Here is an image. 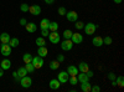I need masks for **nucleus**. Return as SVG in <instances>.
<instances>
[{
    "label": "nucleus",
    "mask_w": 124,
    "mask_h": 92,
    "mask_svg": "<svg viewBox=\"0 0 124 92\" xmlns=\"http://www.w3.org/2000/svg\"><path fill=\"white\" fill-rule=\"evenodd\" d=\"M116 82H117V86H119L120 88L124 87V77H123V76H118V77H116Z\"/></svg>",
    "instance_id": "nucleus-24"
},
{
    "label": "nucleus",
    "mask_w": 124,
    "mask_h": 92,
    "mask_svg": "<svg viewBox=\"0 0 124 92\" xmlns=\"http://www.w3.org/2000/svg\"><path fill=\"white\" fill-rule=\"evenodd\" d=\"M113 1H114L116 4H120V3H122V0H113Z\"/></svg>",
    "instance_id": "nucleus-46"
},
{
    "label": "nucleus",
    "mask_w": 124,
    "mask_h": 92,
    "mask_svg": "<svg viewBox=\"0 0 124 92\" xmlns=\"http://www.w3.org/2000/svg\"><path fill=\"white\" fill-rule=\"evenodd\" d=\"M92 44L94 45L96 47H101V46L103 45V39H102L101 36H96V37H93Z\"/></svg>",
    "instance_id": "nucleus-16"
},
{
    "label": "nucleus",
    "mask_w": 124,
    "mask_h": 92,
    "mask_svg": "<svg viewBox=\"0 0 124 92\" xmlns=\"http://www.w3.org/2000/svg\"><path fill=\"white\" fill-rule=\"evenodd\" d=\"M48 40H50V42L51 44H60V40H61V36L57 31H50L48 34Z\"/></svg>",
    "instance_id": "nucleus-1"
},
{
    "label": "nucleus",
    "mask_w": 124,
    "mask_h": 92,
    "mask_svg": "<svg viewBox=\"0 0 124 92\" xmlns=\"http://www.w3.org/2000/svg\"><path fill=\"white\" fill-rule=\"evenodd\" d=\"M0 67H1L3 70H9L10 67H11V61L8 60V59H4L1 61V65H0Z\"/></svg>",
    "instance_id": "nucleus-17"
},
{
    "label": "nucleus",
    "mask_w": 124,
    "mask_h": 92,
    "mask_svg": "<svg viewBox=\"0 0 124 92\" xmlns=\"http://www.w3.org/2000/svg\"><path fill=\"white\" fill-rule=\"evenodd\" d=\"M68 82H70V85H72V86L77 85V84H78L77 76H70V77H68Z\"/></svg>",
    "instance_id": "nucleus-28"
},
{
    "label": "nucleus",
    "mask_w": 124,
    "mask_h": 92,
    "mask_svg": "<svg viewBox=\"0 0 124 92\" xmlns=\"http://www.w3.org/2000/svg\"><path fill=\"white\" fill-rule=\"evenodd\" d=\"M89 70V66L87 62H79L78 65V71H81V72H87V71Z\"/></svg>",
    "instance_id": "nucleus-19"
},
{
    "label": "nucleus",
    "mask_w": 124,
    "mask_h": 92,
    "mask_svg": "<svg viewBox=\"0 0 124 92\" xmlns=\"http://www.w3.org/2000/svg\"><path fill=\"white\" fill-rule=\"evenodd\" d=\"M66 16H67V20L71 21V23H76L78 20V14L76 11H73V10H72V11H67Z\"/></svg>",
    "instance_id": "nucleus-9"
},
{
    "label": "nucleus",
    "mask_w": 124,
    "mask_h": 92,
    "mask_svg": "<svg viewBox=\"0 0 124 92\" xmlns=\"http://www.w3.org/2000/svg\"><path fill=\"white\" fill-rule=\"evenodd\" d=\"M19 82H20V85H21L24 88H29V87H31V85H32V80H31V77H29L26 75V76L20 78Z\"/></svg>",
    "instance_id": "nucleus-5"
},
{
    "label": "nucleus",
    "mask_w": 124,
    "mask_h": 92,
    "mask_svg": "<svg viewBox=\"0 0 124 92\" xmlns=\"http://www.w3.org/2000/svg\"><path fill=\"white\" fill-rule=\"evenodd\" d=\"M48 86H50V88H51V90H58V88H60V86H61V82H60V81H58L57 78H54V80H51V81H50Z\"/></svg>",
    "instance_id": "nucleus-12"
},
{
    "label": "nucleus",
    "mask_w": 124,
    "mask_h": 92,
    "mask_svg": "<svg viewBox=\"0 0 124 92\" xmlns=\"http://www.w3.org/2000/svg\"><path fill=\"white\" fill-rule=\"evenodd\" d=\"M13 77L16 80V81H20V77H19V75H17V72L15 71V72H13Z\"/></svg>",
    "instance_id": "nucleus-41"
},
{
    "label": "nucleus",
    "mask_w": 124,
    "mask_h": 92,
    "mask_svg": "<svg viewBox=\"0 0 124 92\" xmlns=\"http://www.w3.org/2000/svg\"><path fill=\"white\" fill-rule=\"evenodd\" d=\"M20 10H21L23 13H27V11H29V5H27V4H21V6H20Z\"/></svg>",
    "instance_id": "nucleus-36"
},
{
    "label": "nucleus",
    "mask_w": 124,
    "mask_h": 92,
    "mask_svg": "<svg viewBox=\"0 0 124 92\" xmlns=\"http://www.w3.org/2000/svg\"><path fill=\"white\" fill-rule=\"evenodd\" d=\"M29 11L34 16H39L40 14H41V8L37 5V4H35V5H31V6H29Z\"/></svg>",
    "instance_id": "nucleus-10"
},
{
    "label": "nucleus",
    "mask_w": 124,
    "mask_h": 92,
    "mask_svg": "<svg viewBox=\"0 0 124 92\" xmlns=\"http://www.w3.org/2000/svg\"><path fill=\"white\" fill-rule=\"evenodd\" d=\"M91 91H92V92H99V91H101V87H99L98 85L91 86Z\"/></svg>",
    "instance_id": "nucleus-37"
},
{
    "label": "nucleus",
    "mask_w": 124,
    "mask_h": 92,
    "mask_svg": "<svg viewBox=\"0 0 124 92\" xmlns=\"http://www.w3.org/2000/svg\"><path fill=\"white\" fill-rule=\"evenodd\" d=\"M113 42V40L110 36H106L104 39H103V45H110Z\"/></svg>",
    "instance_id": "nucleus-31"
},
{
    "label": "nucleus",
    "mask_w": 124,
    "mask_h": 92,
    "mask_svg": "<svg viewBox=\"0 0 124 92\" xmlns=\"http://www.w3.org/2000/svg\"><path fill=\"white\" fill-rule=\"evenodd\" d=\"M116 77H117V76H116V74H113V72H109V74H108V78H109L110 81L116 80Z\"/></svg>",
    "instance_id": "nucleus-39"
},
{
    "label": "nucleus",
    "mask_w": 124,
    "mask_h": 92,
    "mask_svg": "<svg viewBox=\"0 0 124 92\" xmlns=\"http://www.w3.org/2000/svg\"><path fill=\"white\" fill-rule=\"evenodd\" d=\"M112 86H113V87H116V86H117V82H116V80H113V81H112Z\"/></svg>",
    "instance_id": "nucleus-45"
},
{
    "label": "nucleus",
    "mask_w": 124,
    "mask_h": 92,
    "mask_svg": "<svg viewBox=\"0 0 124 92\" xmlns=\"http://www.w3.org/2000/svg\"><path fill=\"white\" fill-rule=\"evenodd\" d=\"M78 72H79V71H78V67H77V66L70 65V66L67 67V74H68L70 76H77Z\"/></svg>",
    "instance_id": "nucleus-11"
},
{
    "label": "nucleus",
    "mask_w": 124,
    "mask_h": 92,
    "mask_svg": "<svg viewBox=\"0 0 124 92\" xmlns=\"http://www.w3.org/2000/svg\"><path fill=\"white\" fill-rule=\"evenodd\" d=\"M77 80H78L79 84H83V82H88L89 77L86 75V72H82V74H78L77 75Z\"/></svg>",
    "instance_id": "nucleus-15"
},
{
    "label": "nucleus",
    "mask_w": 124,
    "mask_h": 92,
    "mask_svg": "<svg viewBox=\"0 0 124 92\" xmlns=\"http://www.w3.org/2000/svg\"><path fill=\"white\" fill-rule=\"evenodd\" d=\"M25 27H26V30H27V33H30V34L35 33L36 30H37V25H36L35 23H27V24L25 25Z\"/></svg>",
    "instance_id": "nucleus-13"
},
{
    "label": "nucleus",
    "mask_w": 124,
    "mask_h": 92,
    "mask_svg": "<svg viewBox=\"0 0 124 92\" xmlns=\"http://www.w3.org/2000/svg\"><path fill=\"white\" fill-rule=\"evenodd\" d=\"M11 46H10L9 44H1V47H0V52H1V55L4 56H9L11 55Z\"/></svg>",
    "instance_id": "nucleus-6"
},
{
    "label": "nucleus",
    "mask_w": 124,
    "mask_h": 92,
    "mask_svg": "<svg viewBox=\"0 0 124 92\" xmlns=\"http://www.w3.org/2000/svg\"><path fill=\"white\" fill-rule=\"evenodd\" d=\"M66 13H67V10H66V8H63V6H61V8H58V14H60L61 16H63V15H66Z\"/></svg>",
    "instance_id": "nucleus-35"
},
{
    "label": "nucleus",
    "mask_w": 124,
    "mask_h": 92,
    "mask_svg": "<svg viewBox=\"0 0 124 92\" xmlns=\"http://www.w3.org/2000/svg\"><path fill=\"white\" fill-rule=\"evenodd\" d=\"M25 68L27 70V72H34V71H35V67H34L32 62H29V64H26V65H25Z\"/></svg>",
    "instance_id": "nucleus-30"
},
{
    "label": "nucleus",
    "mask_w": 124,
    "mask_h": 92,
    "mask_svg": "<svg viewBox=\"0 0 124 92\" xmlns=\"http://www.w3.org/2000/svg\"><path fill=\"white\" fill-rule=\"evenodd\" d=\"M57 61H58L60 64L63 62V61H65V56L63 55H57Z\"/></svg>",
    "instance_id": "nucleus-38"
},
{
    "label": "nucleus",
    "mask_w": 124,
    "mask_h": 92,
    "mask_svg": "<svg viewBox=\"0 0 124 92\" xmlns=\"http://www.w3.org/2000/svg\"><path fill=\"white\" fill-rule=\"evenodd\" d=\"M45 3H46L47 5H51V4L55 3V0H45Z\"/></svg>",
    "instance_id": "nucleus-43"
},
{
    "label": "nucleus",
    "mask_w": 124,
    "mask_h": 92,
    "mask_svg": "<svg viewBox=\"0 0 124 92\" xmlns=\"http://www.w3.org/2000/svg\"><path fill=\"white\" fill-rule=\"evenodd\" d=\"M58 67H60V62L57 60H54V61H51V62H50V68L51 70H57Z\"/></svg>",
    "instance_id": "nucleus-25"
},
{
    "label": "nucleus",
    "mask_w": 124,
    "mask_h": 92,
    "mask_svg": "<svg viewBox=\"0 0 124 92\" xmlns=\"http://www.w3.org/2000/svg\"><path fill=\"white\" fill-rule=\"evenodd\" d=\"M75 26H76V29H77V30H82V29L85 27V23L78 21V20H77V21H76V24H75Z\"/></svg>",
    "instance_id": "nucleus-32"
},
{
    "label": "nucleus",
    "mask_w": 124,
    "mask_h": 92,
    "mask_svg": "<svg viewBox=\"0 0 124 92\" xmlns=\"http://www.w3.org/2000/svg\"><path fill=\"white\" fill-rule=\"evenodd\" d=\"M62 35H63L65 39H71V36H72V31L67 29V30H65V31H63V34H62Z\"/></svg>",
    "instance_id": "nucleus-33"
},
{
    "label": "nucleus",
    "mask_w": 124,
    "mask_h": 92,
    "mask_svg": "<svg viewBox=\"0 0 124 92\" xmlns=\"http://www.w3.org/2000/svg\"><path fill=\"white\" fill-rule=\"evenodd\" d=\"M86 75H87V76H88L89 78L94 76V74H93V71H91V70H88V71H87V72H86Z\"/></svg>",
    "instance_id": "nucleus-40"
},
{
    "label": "nucleus",
    "mask_w": 124,
    "mask_h": 92,
    "mask_svg": "<svg viewBox=\"0 0 124 92\" xmlns=\"http://www.w3.org/2000/svg\"><path fill=\"white\" fill-rule=\"evenodd\" d=\"M73 45H75V44L72 42L71 39H65L63 41L61 42V49L63 50V51H70V50H72Z\"/></svg>",
    "instance_id": "nucleus-4"
},
{
    "label": "nucleus",
    "mask_w": 124,
    "mask_h": 92,
    "mask_svg": "<svg viewBox=\"0 0 124 92\" xmlns=\"http://www.w3.org/2000/svg\"><path fill=\"white\" fill-rule=\"evenodd\" d=\"M16 72H17L19 77L21 78V77H24V76H26V75H27V70H26L25 67H20V68L16 71Z\"/></svg>",
    "instance_id": "nucleus-22"
},
{
    "label": "nucleus",
    "mask_w": 124,
    "mask_h": 92,
    "mask_svg": "<svg viewBox=\"0 0 124 92\" xmlns=\"http://www.w3.org/2000/svg\"><path fill=\"white\" fill-rule=\"evenodd\" d=\"M26 24H27V20H26V19H21V20H20V25L25 26Z\"/></svg>",
    "instance_id": "nucleus-42"
},
{
    "label": "nucleus",
    "mask_w": 124,
    "mask_h": 92,
    "mask_svg": "<svg viewBox=\"0 0 124 92\" xmlns=\"http://www.w3.org/2000/svg\"><path fill=\"white\" fill-rule=\"evenodd\" d=\"M35 42H36V45H37V46H45V44H46V41H45V37H42V36L37 37Z\"/></svg>",
    "instance_id": "nucleus-26"
},
{
    "label": "nucleus",
    "mask_w": 124,
    "mask_h": 92,
    "mask_svg": "<svg viewBox=\"0 0 124 92\" xmlns=\"http://www.w3.org/2000/svg\"><path fill=\"white\" fill-rule=\"evenodd\" d=\"M68 77H70V75L67 74V71H61V72L58 74V76H57V80L60 81L61 84H67L68 82Z\"/></svg>",
    "instance_id": "nucleus-8"
},
{
    "label": "nucleus",
    "mask_w": 124,
    "mask_h": 92,
    "mask_svg": "<svg viewBox=\"0 0 124 92\" xmlns=\"http://www.w3.org/2000/svg\"><path fill=\"white\" fill-rule=\"evenodd\" d=\"M31 62H32V65H34V67H35V70L36 68H41L44 66V57H41V56H35V57H32V60H31Z\"/></svg>",
    "instance_id": "nucleus-3"
},
{
    "label": "nucleus",
    "mask_w": 124,
    "mask_h": 92,
    "mask_svg": "<svg viewBox=\"0 0 124 92\" xmlns=\"http://www.w3.org/2000/svg\"><path fill=\"white\" fill-rule=\"evenodd\" d=\"M48 30H50V31H57V30H58V24H57V23H55V21L50 23Z\"/></svg>",
    "instance_id": "nucleus-27"
},
{
    "label": "nucleus",
    "mask_w": 124,
    "mask_h": 92,
    "mask_svg": "<svg viewBox=\"0 0 124 92\" xmlns=\"http://www.w3.org/2000/svg\"><path fill=\"white\" fill-rule=\"evenodd\" d=\"M48 54V50L46 46H39V50H37V55L41 56V57H46Z\"/></svg>",
    "instance_id": "nucleus-14"
},
{
    "label": "nucleus",
    "mask_w": 124,
    "mask_h": 92,
    "mask_svg": "<svg viewBox=\"0 0 124 92\" xmlns=\"http://www.w3.org/2000/svg\"><path fill=\"white\" fill-rule=\"evenodd\" d=\"M91 84H89V81L88 82H83V84H81V90L83 91V92H89L91 91Z\"/></svg>",
    "instance_id": "nucleus-21"
},
{
    "label": "nucleus",
    "mask_w": 124,
    "mask_h": 92,
    "mask_svg": "<svg viewBox=\"0 0 124 92\" xmlns=\"http://www.w3.org/2000/svg\"><path fill=\"white\" fill-rule=\"evenodd\" d=\"M71 40H72L73 44H81L82 41H83V35L79 34V33H72Z\"/></svg>",
    "instance_id": "nucleus-7"
},
{
    "label": "nucleus",
    "mask_w": 124,
    "mask_h": 92,
    "mask_svg": "<svg viewBox=\"0 0 124 92\" xmlns=\"http://www.w3.org/2000/svg\"><path fill=\"white\" fill-rule=\"evenodd\" d=\"M9 45L11 46V47H17V46H19V39H17V37H13V39H10Z\"/></svg>",
    "instance_id": "nucleus-23"
},
{
    "label": "nucleus",
    "mask_w": 124,
    "mask_h": 92,
    "mask_svg": "<svg viewBox=\"0 0 124 92\" xmlns=\"http://www.w3.org/2000/svg\"><path fill=\"white\" fill-rule=\"evenodd\" d=\"M10 35L8 34V33H3L1 35H0V41H1V44H9V41H10Z\"/></svg>",
    "instance_id": "nucleus-18"
},
{
    "label": "nucleus",
    "mask_w": 124,
    "mask_h": 92,
    "mask_svg": "<svg viewBox=\"0 0 124 92\" xmlns=\"http://www.w3.org/2000/svg\"><path fill=\"white\" fill-rule=\"evenodd\" d=\"M23 60H24L25 64H29V62H31V60H32V56H31V54H25L23 56Z\"/></svg>",
    "instance_id": "nucleus-29"
},
{
    "label": "nucleus",
    "mask_w": 124,
    "mask_h": 92,
    "mask_svg": "<svg viewBox=\"0 0 124 92\" xmlns=\"http://www.w3.org/2000/svg\"><path fill=\"white\" fill-rule=\"evenodd\" d=\"M48 34H50L48 29H41V36H42V37H47Z\"/></svg>",
    "instance_id": "nucleus-34"
},
{
    "label": "nucleus",
    "mask_w": 124,
    "mask_h": 92,
    "mask_svg": "<svg viewBox=\"0 0 124 92\" xmlns=\"http://www.w3.org/2000/svg\"><path fill=\"white\" fill-rule=\"evenodd\" d=\"M50 20L48 19H42V20H41V23H40V27L41 29H48V26H50Z\"/></svg>",
    "instance_id": "nucleus-20"
},
{
    "label": "nucleus",
    "mask_w": 124,
    "mask_h": 92,
    "mask_svg": "<svg viewBox=\"0 0 124 92\" xmlns=\"http://www.w3.org/2000/svg\"><path fill=\"white\" fill-rule=\"evenodd\" d=\"M97 25L96 24H93V23H88V24H86L85 25V33L87 34V35H93L96 33V30H97Z\"/></svg>",
    "instance_id": "nucleus-2"
},
{
    "label": "nucleus",
    "mask_w": 124,
    "mask_h": 92,
    "mask_svg": "<svg viewBox=\"0 0 124 92\" xmlns=\"http://www.w3.org/2000/svg\"><path fill=\"white\" fill-rule=\"evenodd\" d=\"M3 75H4V70L0 67V77H3Z\"/></svg>",
    "instance_id": "nucleus-44"
}]
</instances>
